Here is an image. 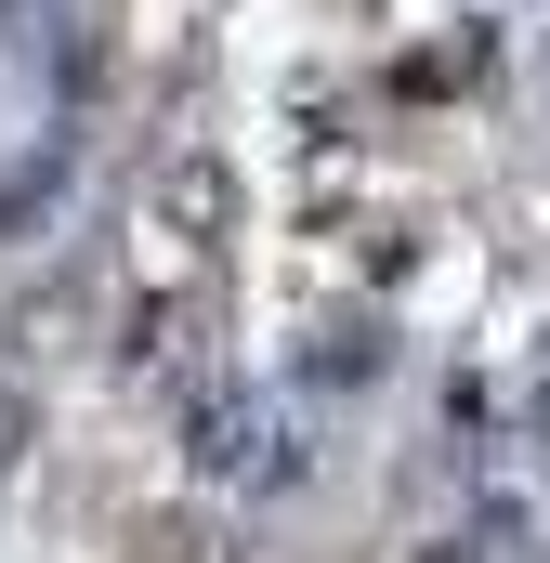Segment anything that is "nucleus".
Segmentation results:
<instances>
[{"label": "nucleus", "mask_w": 550, "mask_h": 563, "mask_svg": "<svg viewBox=\"0 0 550 563\" xmlns=\"http://www.w3.org/2000/svg\"><path fill=\"white\" fill-rule=\"evenodd\" d=\"M66 184H79V132H40L13 157V184H0V236H40V223L66 210Z\"/></svg>", "instance_id": "nucleus-1"}, {"label": "nucleus", "mask_w": 550, "mask_h": 563, "mask_svg": "<svg viewBox=\"0 0 550 563\" xmlns=\"http://www.w3.org/2000/svg\"><path fill=\"white\" fill-rule=\"evenodd\" d=\"M157 210H170L184 236H223V223H237V184H223V157H210V144H184V157L157 170Z\"/></svg>", "instance_id": "nucleus-2"}, {"label": "nucleus", "mask_w": 550, "mask_h": 563, "mask_svg": "<svg viewBox=\"0 0 550 563\" xmlns=\"http://www.w3.org/2000/svg\"><path fill=\"white\" fill-rule=\"evenodd\" d=\"M197 472H263V407L250 394H197Z\"/></svg>", "instance_id": "nucleus-3"}, {"label": "nucleus", "mask_w": 550, "mask_h": 563, "mask_svg": "<svg viewBox=\"0 0 550 563\" xmlns=\"http://www.w3.org/2000/svg\"><path fill=\"white\" fill-rule=\"evenodd\" d=\"M381 354H394V341H381L367 314H341V328H315V380H367Z\"/></svg>", "instance_id": "nucleus-4"}, {"label": "nucleus", "mask_w": 550, "mask_h": 563, "mask_svg": "<svg viewBox=\"0 0 550 563\" xmlns=\"http://www.w3.org/2000/svg\"><path fill=\"white\" fill-rule=\"evenodd\" d=\"M0 40H13V53H53V40H66V0H0Z\"/></svg>", "instance_id": "nucleus-5"}, {"label": "nucleus", "mask_w": 550, "mask_h": 563, "mask_svg": "<svg viewBox=\"0 0 550 563\" xmlns=\"http://www.w3.org/2000/svg\"><path fill=\"white\" fill-rule=\"evenodd\" d=\"M498 538H512V525H472V538H432L419 563H498Z\"/></svg>", "instance_id": "nucleus-6"}, {"label": "nucleus", "mask_w": 550, "mask_h": 563, "mask_svg": "<svg viewBox=\"0 0 550 563\" xmlns=\"http://www.w3.org/2000/svg\"><path fill=\"white\" fill-rule=\"evenodd\" d=\"M13 445H26V407H13V394H0V459H13Z\"/></svg>", "instance_id": "nucleus-7"}, {"label": "nucleus", "mask_w": 550, "mask_h": 563, "mask_svg": "<svg viewBox=\"0 0 550 563\" xmlns=\"http://www.w3.org/2000/svg\"><path fill=\"white\" fill-rule=\"evenodd\" d=\"M525 420H538V445H550V380H538V407H525Z\"/></svg>", "instance_id": "nucleus-8"}]
</instances>
